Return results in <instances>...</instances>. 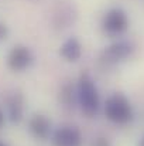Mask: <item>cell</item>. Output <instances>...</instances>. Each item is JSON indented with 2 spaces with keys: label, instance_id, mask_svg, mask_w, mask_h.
<instances>
[{
  "label": "cell",
  "instance_id": "6da1fadb",
  "mask_svg": "<svg viewBox=\"0 0 144 146\" xmlns=\"http://www.w3.org/2000/svg\"><path fill=\"white\" fill-rule=\"evenodd\" d=\"M105 115L113 123L126 125L132 122L134 112L129 98L122 92H114L105 102Z\"/></svg>",
  "mask_w": 144,
  "mask_h": 146
},
{
  "label": "cell",
  "instance_id": "8992f818",
  "mask_svg": "<svg viewBox=\"0 0 144 146\" xmlns=\"http://www.w3.org/2000/svg\"><path fill=\"white\" fill-rule=\"evenodd\" d=\"M33 62V54L26 46H14L7 54V67L14 72L27 70Z\"/></svg>",
  "mask_w": 144,
  "mask_h": 146
},
{
  "label": "cell",
  "instance_id": "5bb4252c",
  "mask_svg": "<svg viewBox=\"0 0 144 146\" xmlns=\"http://www.w3.org/2000/svg\"><path fill=\"white\" fill-rule=\"evenodd\" d=\"M0 146H7V145H4V143H1V142H0Z\"/></svg>",
  "mask_w": 144,
  "mask_h": 146
},
{
  "label": "cell",
  "instance_id": "52a82bcc",
  "mask_svg": "<svg viewBox=\"0 0 144 146\" xmlns=\"http://www.w3.org/2000/svg\"><path fill=\"white\" fill-rule=\"evenodd\" d=\"M30 133L38 141H47L51 136V121L43 113H36L28 121Z\"/></svg>",
  "mask_w": 144,
  "mask_h": 146
},
{
  "label": "cell",
  "instance_id": "4fadbf2b",
  "mask_svg": "<svg viewBox=\"0 0 144 146\" xmlns=\"http://www.w3.org/2000/svg\"><path fill=\"white\" fill-rule=\"evenodd\" d=\"M139 146H144V136L140 139V143H139Z\"/></svg>",
  "mask_w": 144,
  "mask_h": 146
},
{
  "label": "cell",
  "instance_id": "5b68a950",
  "mask_svg": "<svg viewBox=\"0 0 144 146\" xmlns=\"http://www.w3.org/2000/svg\"><path fill=\"white\" fill-rule=\"evenodd\" d=\"M52 146H82V133L76 126H59L51 135Z\"/></svg>",
  "mask_w": 144,
  "mask_h": 146
},
{
  "label": "cell",
  "instance_id": "30bf717a",
  "mask_svg": "<svg viewBox=\"0 0 144 146\" xmlns=\"http://www.w3.org/2000/svg\"><path fill=\"white\" fill-rule=\"evenodd\" d=\"M92 146H112V145H110L109 139H106V138H96L95 141L92 142Z\"/></svg>",
  "mask_w": 144,
  "mask_h": 146
},
{
  "label": "cell",
  "instance_id": "ba28073f",
  "mask_svg": "<svg viewBox=\"0 0 144 146\" xmlns=\"http://www.w3.org/2000/svg\"><path fill=\"white\" fill-rule=\"evenodd\" d=\"M59 54L65 61L69 62H75L81 58L82 55V46L81 41L76 37H69L68 40H65L61 47H59Z\"/></svg>",
  "mask_w": 144,
  "mask_h": 146
},
{
  "label": "cell",
  "instance_id": "8fae6325",
  "mask_svg": "<svg viewBox=\"0 0 144 146\" xmlns=\"http://www.w3.org/2000/svg\"><path fill=\"white\" fill-rule=\"evenodd\" d=\"M7 36H9V29H7V26H6L4 23L0 21V41L6 40Z\"/></svg>",
  "mask_w": 144,
  "mask_h": 146
},
{
  "label": "cell",
  "instance_id": "7c38bea8",
  "mask_svg": "<svg viewBox=\"0 0 144 146\" xmlns=\"http://www.w3.org/2000/svg\"><path fill=\"white\" fill-rule=\"evenodd\" d=\"M3 122H4V115H3V112H1V109H0V128H1Z\"/></svg>",
  "mask_w": 144,
  "mask_h": 146
},
{
  "label": "cell",
  "instance_id": "9c48e42d",
  "mask_svg": "<svg viewBox=\"0 0 144 146\" xmlns=\"http://www.w3.org/2000/svg\"><path fill=\"white\" fill-rule=\"evenodd\" d=\"M7 112L13 123H20L24 113V98L20 92H14L7 99Z\"/></svg>",
  "mask_w": 144,
  "mask_h": 146
},
{
  "label": "cell",
  "instance_id": "3957f363",
  "mask_svg": "<svg viewBox=\"0 0 144 146\" xmlns=\"http://www.w3.org/2000/svg\"><path fill=\"white\" fill-rule=\"evenodd\" d=\"M129 16L120 7L107 10L102 19V29L109 36H120L129 29Z\"/></svg>",
  "mask_w": 144,
  "mask_h": 146
},
{
  "label": "cell",
  "instance_id": "7a4b0ae2",
  "mask_svg": "<svg viewBox=\"0 0 144 146\" xmlns=\"http://www.w3.org/2000/svg\"><path fill=\"white\" fill-rule=\"evenodd\" d=\"M78 101L82 112L92 118L95 116L100 106V98L92 77L88 72H84L78 81Z\"/></svg>",
  "mask_w": 144,
  "mask_h": 146
},
{
  "label": "cell",
  "instance_id": "277c9868",
  "mask_svg": "<svg viewBox=\"0 0 144 146\" xmlns=\"http://www.w3.org/2000/svg\"><path fill=\"white\" fill-rule=\"evenodd\" d=\"M133 43H130L129 40H117L105 48V51L102 52V61L106 64H117L129 58L133 54Z\"/></svg>",
  "mask_w": 144,
  "mask_h": 146
}]
</instances>
